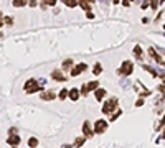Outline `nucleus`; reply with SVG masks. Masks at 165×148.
I'll list each match as a JSON object with an SVG mask.
<instances>
[{
	"label": "nucleus",
	"mask_w": 165,
	"mask_h": 148,
	"mask_svg": "<svg viewBox=\"0 0 165 148\" xmlns=\"http://www.w3.org/2000/svg\"><path fill=\"white\" fill-rule=\"evenodd\" d=\"M23 89H25L27 94H35V92H38V90L41 89V84L37 81V79H28V81L25 82Z\"/></svg>",
	"instance_id": "f257e3e1"
},
{
	"label": "nucleus",
	"mask_w": 165,
	"mask_h": 148,
	"mask_svg": "<svg viewBox=\"0 0 165 148\" xmlns=\"http://www.w3.org/2000/svg\"><path fill=\"white\" fill-rule=\"evenodd\" d=\"M132 71H134L132 61H124L122 64H121V68L117 69V74H119V76H129V74H132Z\"/></svg>",
	"instance_id": "f03ea898"
},
{
	"label": "nucleus",
	"mask_w": 165,
	"mask_h": 148,
	"mask_svg": "<svg viewBox=\"0 0 165 148\" xmlns=\"http://www.w3.org/2000/svg\"><path fill=\"white\" fill-rule=\"evenodd\" d=\"M117 104H119V102H117V99H116V97H111L109 100H106V102H104L103 112H104V114H111L114 109H117Z\"/></svg>",
	"instance_id": "7ed1b4c3"
},
{
	"label": "nucleus",
	"mask_w": 165,
	"mask_h": 148,
	"mask_svg": "<svg viewBox=\"0 0 165 148\" xmlns=\"http://www.w3.org/2000/svg\"><path fill=\"white\" fill-rule=\"evenodd\" d=\"M106 130H107L106 120H96L94 122V133H104Z\"/></svg>",
	"instance_id": "20e7f679"
},
{
	"label": "nucleus",
	"mask_w": 165,
	"mask_h": 148,
	"mask_svg": "<svg viewBox=\"0 0 165 148\" xmlns=\"http://www.w3.org/2000/svg\"><path fill=\"white\" fill-rule=\"evenodd\" d=\"M86 69H88V66L84 64V63H81V64H76L73 69H71V76H73V78H76V76H79L82 71H86Z\"/></svg>",
	"instance_id": "39448f33"
},
{
	"label": "nucleus",
	"mask_w": 165,
	"mask_h": 148,
	"mask_svg": "<svg viewBox=\"0 0 165 148\" xmlns=\"http://www.w3.org/2000/svg\"><path fill=\"white\" fill-rule=\"evenodd\" d=\"M51 78H53L55 81H58V82H65L66 81V76L61 73V69H55L53 73H51Z\"/></svg>",
	"instance_id": "423d86ee"
},
{
	"label": "nucleus",
	"mask_w": 165,
	"mask_h": 148,
	"mask_svg": "<svg viewBox=\"0 0 165 148\" xmlns=\"http://www.w3.org/2000/svg\"><path fill=\"white\" fill-rule=\"evenodd\" d=\"M148 53H150V56H152L154 59H155V61L159 63V64H165V59L160 56V54H157V51H155L154 48H150V49H148Z\"/></svg>",
	"instance_id": "0eeeda50"
},
{
	"label": "nucleus",
	"mask_w": 165,
	"mask_h": 148,
	"mask_svg": "<svg viewBox=\"0 0 165 148\" xmlns=\"http://www.w3.org/2000/svg\"><path fill=\"white\" fill-rule=\"evenodd\" d=\"M7 143L10 145V147H18V143H20V137L18 135H10L8 137V140H7Z\"/></svg>",
	"instance_id": "6e6552de"
},
{
	"label": "nucleus",
	"mask_w": 165,
	"mask_h": 148,
	"mask_svg": "<svg viewBox=\"0 0 165 148\" xmlns=\"http://www.w3.org/2000/svg\"><path fill=\"white\" fill-rule=\"evenodd\" d=\"M82 133H84V138H89V137H93V130H91V125L89 122H84V125H82Z\"/></svg>",
	"instance_id": "1a4fd4ad"
},
{
	"label": "nucleus",
	"mask_w": 165,
	"mask_h": 148,
	"mask_svg": "<svg viewBox=\"0 0 165 148\" xmlns=\"http://www.w3.org/2000/svg\"><path fill=\"white\" fill-rule=\"evenodd\" d=\"M106 94H107L106 89H99V87H98V89L94 90V97H96V100H99V102H101V100L106 97Z\"/></svg>",
	"instance_id": "9d476101"
},
{
	"label": "nucleus",
	"mask_w": 165,
	"mask_h": 148,
	"mask_svg": "<svg viewBox=\"0 0 165 148\" xmlns=\"http://www.w3.org/2000/svg\"><path fill=\"white\" fill-rule=\"evenodd\" d=\"M40 97L43 99V100H53V99L56 97V95H55L53 90H45L43 94H40Z\"/></svg>",
	"instance_id": "9b49d317"
},
{
	"label": "nucleus",
	"mask_w": 165,
	"mask_h": 148,
	"mask_svg": "<svg viewBox=\"0 0 165 148\" xmlns=\"http://www.w3.org/2000/svg\"><path fill=\"white\" fill-rule=\"evenodd\" d=\"M68 97H70L71 100H78V99H79V89H76V87L71 89L70 92H68Z\"/></svg>",
	"instance_id": "f8f14e48"
},
{
	"label": "nucleus",
	"mask_w": 165,
	"mask_h": 148,
	"mask_svg": "<svg viewBox=\"0 0 165 148\" xmlns=\"http://www.w3.org/2000/svg\"><path fill=\"white\" fill-rule=\"evenodd\" d=\"M98 86H99L98 81H91V82H88V84H86L88 90H96V89H98Z\"/></svg>",
	"instance_id": "ddd939ff"
},
{
	"label": "nucleus",
	"mask_w": 165,
	"mask_h": 148,
	"mask_svg": "<svg viewBox=\"0 0 165 148\" xmlns=\"http://www.w3.org/2000/svg\"><path fill=\"white\" fill-rule=\"evenodd\" d=\"M93 73H94L96 76H99V74L103 73V66L99 64V63H96V64H94V68H93Z\"/></svg>",
	"instance_id": "4468645a"
},
{
	"label": "nucleus",
	"mask_w": 165,
	"mask_h": 148,
	"mask_svg": "<svg viewBox=\"0 0 165 148\" xmlns=\"http://www.w3.org/2000/svg\"><path fill=\"white\" fill-rule=\"evenodd\" d=\"M134 54H136L137 59H140V58H142V48H140V46H136V48H134Z\"/></svg>",
	"instance_id": "2eb2a0df"
},
{
	"label": "nucleus",
	"mask_w": 165,
	"mask_h": 148,
	"mask_svg": "<svg viewBox=\"0 0 165 148\" xmlns=\"http://www.w3.org/2000/svg\"><path fill=\"white\" fill-rule=\"evenodd\" d=\"M84 140H86L84 137H79V138H76V140H74V147H76V148H79L82 143H84Z\"/></svg>",
	"instance_id": "dca6fc26"
},
{
	"label": "nucleus",
	"mask_w": 165,
	"mask_h": 148,
	"mask_svg": "<svg viewBox=\"0 0 165 148\" xmlns=\"http://www.w3.org/2000/svg\"><path fill=\"white\" fill-rule=\"evenodd\" d=\"M28 147H32V148H37V147H38V140L35 138V137L28 140Z\"/></svg>",
	"instance_id": "f3484780"
},
{
	"label": "nucleus",
	"mask_w": 165,
	"mask_h": 148,
	"mask_svg": "<svg viewBox=\"0 0 165 148\" xmlns=\"http://www.w3.org/2000/svg\"><path fill=\"white\" fill-rule=\"evenodd\" d=\"M78 5H79V7L82 8V10H86V12H89V7H91V5L88 4V2H79Z\"/></svg>",
	"instance_id": "a211bd4d"
},
{
	"label": "nucleus",
	"mask_w": 165,
	"mask_h": 148,
	"mask_svg": "<svg viewBox=\"0 0 165 148\" xmlns=\"http://www.w3.org/2000/svg\"><path fill=\"white\" fill-rule=\"evenodd\" d=\"M71 66H73V61H71V59H66V61L63 63V69H70Z\"/></svg>",
	"instance_id": "6ab92c4d"
},
{
	"label": "nucleus",
	"mask_w": 165,
	"mask_h": 148,
	"mask_svg": "<svg viewBox=\"0 0 165 148\" xmlns=\"http://www.w3.org/2000/svg\"><path fill=\"white\" fill-rule=\"evenodd\" d=\"M27 5V2H23V0H15L13 2V7H25Z\"/></svg>",
	"instance_id": "aec40b11"
},
{
	"label": "nucleus",
	"mask_w": 165,
	"mask_h": 148,
	"mask_svg": "<svg viewBox=\"0 0 165 148\" xmlns=\"http://www.w3.org/2000/svg\"><path fill=\"white\" fill-rule=\"evenodd\" d=\"M65 5L66 7H78V2H74V0H68V2H65Z\"/></svg>",
	"instance_id": "412c9836"
},
{
	"label": "nucleus",
	"mask_w": 165,
	"mask_h": 148,
	"mask_svg": "<svg viewBox=\"0 0 165 148\" xmlns=\"http://www.w3.org/2000/svg\"><path fill=\"white\" fill-rule=\"evenodd\" d=\"M121 114H122V110H121V109H117V110H116L114 114L111 115V120H116V119H117V117H119Z\"/></svg>",
	"instance_id": "4be33fe9"
},
{
	"label": "nucleus",
	"mask_w": 165,
	"mask_h": 148,
	"mask_svg": "<svg viewBox=\"0 0 165 148\" xmlns=\"http://www.w3.org/2000/svg\"><path fill=\"white\" fill-rule=\"evenodd\" d=\"M68 92H70V90L61 89V92H60V99H66V97H68Z\"/></svg>",
	"instance_id": "5701e85b"
},
{
	"label": "nucleus",
	"mask_w": 165,
	"mask_h": 148,
	"mask_svg": "<svg viewBox=\"0 0 165 148\" xmlns=\"http://www.w3.org/2000/svg\"><path fill=\"white\" fill-rule=\"evenodd\" d=\"M4 23H7V25H12V23H13V18H12V16H5Z\"/></svg>",
	"instance_id": "b1692460"
},
{
	"label": "nucleus",
	"mask_w": 165,
	"mask_h": 148,
	"mask_svg": "<svg viewBox=\"0 0 165 148\" xmlns=\"http://www.w3.org/2000/svg\"><path fill=\"white\" fill-rule=\"evenodd\" d=\"M55 4H56L55 0H46V2H45V5H50V7H51V5H53V7H55Z\"/></svg>",
	"instance_id": "393cba45"
},
{
	"label": "nucleus",
	"mask_w": 165,
	"mask_h": 148,
	"mask_svg": "<svg viewBox=\"0 0 165 148\" xmlns=\"http://www.w3.org/2000/svg\"><path fill=\"white\" fill-rule=\"evenodd\" d=\"M142 104H144V100H142V99H139V100H137V104H136V105H137V107H140V105H142Z\"/></svg>",
	"instance_id": "a878e982"
},
{
	"label": "nucleus",
	"mask_w": 165,
	"mask_h": 148,
	"mask_svg": "<svg viewBox=\"0 0 165 148\" xmlns=\"http://www.w3.org/2000/svg\"><path fill=\"white\" fill-rule=\"evenodd\" d=\"M86 16H88V18H93L94 15H93V12H86Z\"/></svg>",
	"instance_id": "bb28decb"
},
{
	"label": "nucleus",
	"mask_w": 165,
	"mask_h": 148,
	"mask_svg": "<svg viewBox=\"0 0 165 148\" xmlns=\"http://www.w3.org/2000/svg\"><path fill=\"white\" fill-rule=\"evenodd\" d=\"M164 123H165V115H164V119H162V122H160V125H159V128H162V127H164Z\"/></svg>",
	"instance_id": "cd10ccee"
},
{
	"label": "nucleus",
	"mask_w": 165,
	"mask_h": 148,
	"mask_svg": "<svg viewBox=\"0 0 165 148\" xmlns=\"http://www.w3.org/2000/svg\"><path fill=\"white\" fill-rule=\"evenodd\" d=\"M2 26H4V20H0V28H2Z\"/></svg>",
	"instance_id": "c85d7f7f"
},
{
	"label": "nucleus",
	"mask_w": 165,
	"mask_h": 148,
	"mask_svg": "<svg viewBox=\"0 0 165 148\" xmlns=\"http://www.w3.org/2000/svg\"><path fill=\"white\" fill-rule=\"evenodd\" d=\"M63 148H71L70 145H63Z\"/></svg>",
	"instance_id": "c756f323"
},
{
	"label": "nucleus",
	"mask_w": 165,
	"mask_h": 148,
	"mask_svg": "<svg viewBox=\"0 0 165 148\" xmlns=\"http://www.w3.org/2000/svg\"><path fill=\"white\" fill-rule=\"evenodd\" d=\"M2 18H4V15H2V12H0V20H2Z\"/></svg>",
	"instance_id": "7c9ffc66"
},
{
	"label": "nucleus",
	"mask_w": 165,
	"mask_h": 148,
	"mask_svg": "<svg viewBox=\"0 0 165 148\" xmlns=\"http://www.w3.org/2000/svg\"><path fill=\"white\" fill-rule=\"evenodd\" d=\"M0 38H2V31H0Z\"/></svg>",
	"instance_id": "2f4dec72"
},
{
	"label": "nucleus",
	"mask_w": 165,
	"mask_h": 148,
	"mask_svg": "<svg viewBox=\"0 0 165 148\" xmlns=\"http://www.w3.org/2000/svg\"><path fill=\"white\" fill-rule=\"evenodd\" d=\"M164 28H165V26H164Z\"/></svg>",
	"instance_id": "473e14b6"
}]
</instances>
